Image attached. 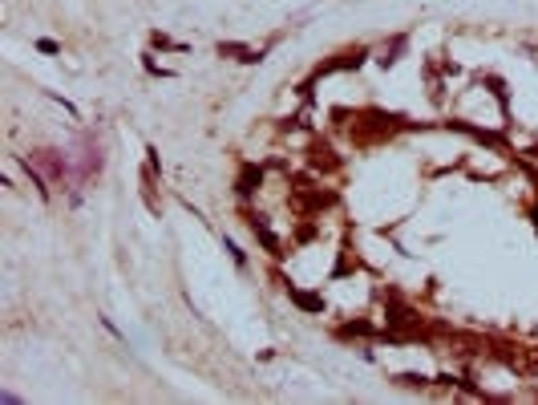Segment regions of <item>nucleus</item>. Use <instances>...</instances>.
Masks as SVG:
<instances>
[{
  "label": "nucleus",
  "instance_id": "7",
  "mask_svg": "<svg viewBox=\"0 0 538 405\" xmlns=\"http://www.w3.org/2000/svg\"><path fill=\"white\" fill-rule=\"evenodd\" d=\"M283 292H287V300L304 312V316H324V312H328V300L316 292V288H300V284H292V280H287Z\"/></svg>",
  "mask_w": 538,
  "mask_h": 405
},
{
  "label": "nucleus",
  "instance_id": "18",
  "mask_svg": "<svg viewBox=\"0 0 538 405\" xmlns=\"http://www.w3.org/2000/svg\"><path fill=\"white\" fill-rule=\"evenodd\" d=\"M526 158H530V163H538V146H530V150H526Z\"/></svg>",
  "mask_w": 538,
  "mask_h": 405
},
{
  "label": "nucleus",
  "instance_id": "9",
  "mask_svg": "<svg viewBox=\"0 0 538 405\" xmlns=\"http://www.w3.org/2000/svg\"><path fill=\"white\" fill-rule=\"evenodd\" d=\"M215 53H219V57H231V61H239V65H259V61L267 57V45L251 49V45H243V41H219Z\"/></svg>",
  "mask_w": 538,
  "mask_h": 405
},
{
  "label": "nucleus",
  "instance_id": "17",
  "mask_svg": "<svg viewBox=\"0 0 538 405\" xmlns=\"http://www.w3.org/2000/svg\"><path fill=\"white\" fill-rule=\"evenodd\" d=\"M146 163H150V167L162 174V158H158V150H154V146H146Z\"/></svg>",
  "mask_w": 538,
  "mask_h": 405
},
{
  "label": "nucleus",
  "instance_id": "14",
  "mask_svg": "<svg viewBox=\"0 0 538 405\" xmlns=\"http://www.w3.org/2000/svg\"><path fill=\"white\" fill-rule=\"evenodd\" d=\"M223 251L231 256V263L239 267V272H247V251H243V247H239V243H235L231 235H223Z\"/></svg>",
  "mask_w": 538,
  "mask_h": 405
},
{
  "label": "nucleus",
  "instance_id": "13",
  "mask_svg": "<svg viewBox=\"0 0 538 405\" xmlns=\"http://www.w3.org/2000/svg\"><path fill=\"white\" fill-rule=\"evenodd\" d=\"M150 49H158V53H187L190 45H183V41H170L166 33H158V28H154V33H150Z\"/></svg>",
  "mask_w": 538,
  "mask_h": 405
},
{
  "label": "nucleus",
  "instance_id": "10",
  "mask_svg": "<svg viewBox=\"0 0 538 405\" xmlns=\"http://www.w3.org/2000/svg\"><path fill=\"white\" fill-rule=\"evenodd\" d=\"M405 49H409V33H393L380 49H373V61L380 65V69H393L401 57H405Z\"/></svg>",
  "mask_w": 538,
  "mask_h": 405
},
{
  "label": "nucleus",
  "instance_id": "6",
  "mask_svg": "<svg viewBox=\"0 0 538 405\" xmlns=\"http://www.w3.org/2000/svg\"><path fill=\"white\" fill-rule=\"evenodd\" d=\"M376 329L369 316H348V320H340L336 329H332V336L340 340V345H352V340H360V345H369V340H376Z\"/></svg>",
  "mask_w": 538,
  "mask_h": 405
},
{
  "label": "nucleus",
  "instance_id": "8",
  "mask_svg": "<svg viewBox=\"0 0 538 405\" xmlns=\"http://www.w3.org/2000/svg\"><path fill=\"white\" fill-rule=\"evenodd\" d=\"M478 85L498 101V110H502V126H506V118H510V85H506V77H498V73H478Z\"/></svg>",
  "mask_w": 538,
  "mask_h": 405
},
{
  "label": "nucleus",
  "instance_id": "16",
  "mask_svg": "<svg viewBox=\"0 0 538 405\" xmlns=\"http://www.w3.org/2000/svg\"><path fill=\"white\" fill-rule=\"evenodd\" d=\"M37 53H61V41H53V37H37Z\"/></svg>",
  "mask_w": 538,
  "mask_h": 405
},
{
  "label": "nucleus",
  "instance_id": "12",
  "mask_svg": "<svg viewBox=\"0 0 538 405\" xmlns=\"http://www.w3.org/2000/svg\"><path fill=\"white\" fill-rule=\"evenodd\" d=\"M352 272H360V260L352 256V251H348V243H344V247L336 251V267L328 272V280H344V276H352Z\"/></svg>",
  "mask_w": 538,
  "mask_h": 405
},
{
  "label": "nucleus",
  "instance_id": "15",
  "mask_svg": "<svg viewBox=\"0 0 538 405\" xmlns=\"http://www.w3.org/2000/svg\"><path fill=\"white\" fill-rule=\"evenodd\" d=\"M142 69L150 73V77H174V69H166V65H158L150 53H142Z\"/></svg>",
  "mask_w": 538,
  "mask_h": 405
},
{
  "label": "nucleus",
  "instance_id": "1",
  "mask_svg": "<svg viewBox=\"0 0 538 405\" xmlns=\"http://www.w3.org/2000/svg\"><path fill=\"white\" fill-rule=\"evenodd\" d=\"M376 296H380V312H385V324L389 329H413V324L425 320L421 312H417V304L405 292H397V288H380Z\"/></svg>",
  "mask_w": 538,
  "mask_h": 405
},
{
  "label": "nucleus",
  "instance_id": "5",
  "mask_svg": "<svg viewBox=\"0 0 538 405\" xmlns=\"http://www.w3.org/2000/svg\"><path fill=\"white\" fill-rule=\"evenodd\" d=\"M243 219H247V227H251V235L259 239V247H263V251H267L271 260L280 263L283 256H287V251H283V239L276 235L271 227H267V215H259V211H243Z\"/></svg>",
  "mask_w": 538,
  "mask_h": 405
},
{
  "label": "nucleus",
  "instance_id": "11",
  "mask_svg": "<svg viewBox=\"0 0 538 405\" xmlns=\"http://www.w3.org/2000/svg\"><path fill=\"white\" fill-rule=\"evenodd\" d=\"M393 385H397V389H417V393H425V389H433V377H425L417 369H401V373H393Z\"/></svg>",
  "mask_w": 538,
  "mask_h": 405
},
{
  "label": "nucleus",
  "instance_id": "3",
  "mask_svg": "<svg viewBox=\"0 0 538 405\" xmlns=\"http://www.w3.org/2000/svg\"><path fill=\"white\" fill-rule=\"evenodd\" d=\"M442 130L466 134L469 142L486 146V150H494V154H506V150H510V138H506V130H486V126H473V122H466V118H445Z\"/></svg>",
  "mask_w": 538,
  "mask_h": 405
},
{
  "label": "nucleus",
  "instance_id": "2",
  "mask_svg": "<svg viewBox=\"0 0 538 405\" xmlns=\"http://www.w3.org/2000/svg\"><path fill=\"white\" fill-rule=\"evenodd\" d=\"M304 163H308V174H316V179H332V174H340V170H344V154L328 142V138H312V142L304 146Z\"/></svg>",
  "mask_w": 538,
  "mask_h": 405
},
{
  "label": "nucleus",
  "instance_id": "4",
  "mask_svg": "<svg viewBox=\"0 0 538 405\" xmlns=\"http://www.w3.org/2000/svg\"><path fill=\"white\" fill-rule=\"evenodd\" d=\"M267 183V167L263 163H239V174H235V195L239 203H251Z\"/></svg>",
  "mask_w": 538,
  "mask_h": 405
}]
</instances>
